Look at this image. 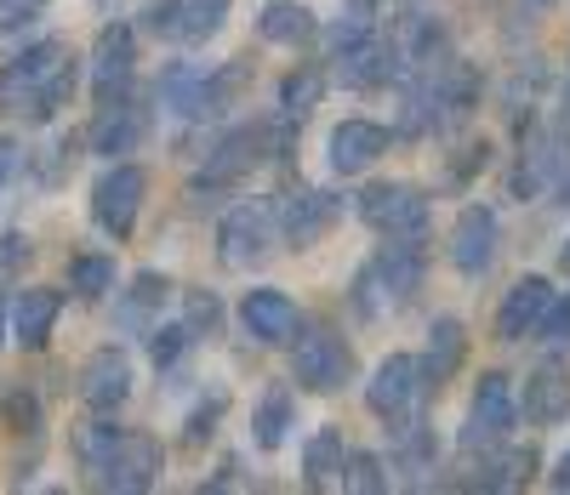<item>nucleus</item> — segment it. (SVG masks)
I'll use <instances>...</instances> for the list:
<instances>
[{"label":"nucleus","mask_w":570,"mask_h":495,"mask_svg":"<svg viewBox=\"0 0 570 495\" xmlns=\"http://www.w3.org/2000/svg\"><path fill=\"white\" fill-rule=\"evenodd\" d=\"M142 200H149V171L131 166V160H115L98 182H91V222L109 239H131Z\"/></svg>","instance_id":"obj_3"},{"label":"nucleus","mask_w":570,"mask_h":495,"mask_svg":"<svg viewBox=\"0 0 570 495\" xmlns=\"http://www.w3.org/2000/svg\"><path fill=\"white\" fill-rule=\"evenodd\" d=\"M160 467H166V451L155 433H120L115 451L104 456L98 467V489H120V495H142L160 484Z\"/></svg>","instance_id":"obj_7"},{"label":"nucleus","mask_w":570,"mask_h":495,"mask_svg":"<svg viewBox=\"0 0 570 495\" xmlns=\"http://www.w3.org/2000/svg\"><path fill=\"white\" fill-rule=\"evenodd\" d=\"M376 34V0H348V12L325 29V52H331V63H337L343 52H354L360 40H371Z\"/></svg>","instance_id":"obj_27"},{"label":"nucleus","mask_w":570,"mask_h":495,"mask_svg":"<svg viewBox=\"0 0 570 495\" xmlns=\"http://www.w3.org/2000/svg\"><path fill=\"white\" fill-rule=\"evenodd\" d=\"M46 12V0H0V34L7 29H23V23H35Z\"/></svg>","instance_id":"obj_39"},{"label":"nucleus","mask_w":570,"mask_h":495,"mask_svg":"<svg viewBox=\"0 0 570 495\" xmlns=\"http://www.w3.org/2000/svg\"><path fill=\"white\" fill-rule=\"evenodd\" d=\"M183 325L195 330V336H200V330L217 336V325H223V303H217L212 290H188V296H183Z\"/></svg>","instance_id":"obj_35"},{"label":"nucleus","mask_w":570,"mask_h":495,"mask_svg":"<svg viewBox=\"0 0 570 495\" xmlns=\"http://www.w3.org/2000/svg\"><path fill=\"white\" fill-rule=\"evenodd\" d=\"M548 303H553V285H548L542 274H525V279L502 296V308H497V341H525V336H537Z\"/></svg>","instance_id":"obj_19"},{"label":"nucleus","mask_w":570,"mask_h":495,"mask_svg":"<svg viewBox=\"0 0 570 495\" xmlns=\"http://www.w3.org/2000/svg\"><path fill=\"white\" fill-rule=\"evenodd\" d=\"M360 217L383 239H422L428 234V200L411 182H371L360 194Z\"/></svg>","instance_id":"obj_5"},{"label":"nucleus","mask_w":570,"mask_h":495,"mask_svg":"<svg viewBox=\"0 0 570 495\" xmlns=\"http://www.w3.org/2000/svg\"><path fill=\"white\" fill-rule=\"evenodd\" d=\"M115 438H120V427L98 410V422H86V427L75 433V462H80L86 473H98V467H104V456L115 451Z\"/></svg>","instance_id":"obj_31"},{"label":"nucleus","mask_w":570,"mask_h":495,"mask_svg":"<svg viewBox=\"0 0 570 495\" xmlns=\"http://www.w3.org/2000/svg\"><path fill=\"white\" fill-rule=\"evenodd\" d=\"M188 348H195V330H188V325H155V330H149V359H155V370H171Z\"/></svg>","instance_id":"obj_32"},{"label":"nucleus","mask_w":570,"mask_h":495,"mask_svg":"<svg viewBox=\"0 0 570 495\" xmlns=\"http://www.w3.org/2000/svg\"><path fill=\"white\" fill-rule=\"evenodd\" d=\"M428 393V376H422V359H411V354H389L383 365H376V376L365 382V405H371V416L376 422H405L411 410H416V399Z\"/></svg>","instance_id":"obj_8"},{"label":"nucleus","mask_w":570,"mask_h":495,"mask_svg":"<svg viewBox=\"0 0 570 495\" xmlns=\"http://www.w3.org/2000/svg\"><path fill=\"white\" fill-rule=\"evenodd\" d=\"M240 325H246L252 341H263V348H279V341L297 336V303H292L285 290H246Z\"/></svg>","instance_id":"obj_20"},{"label":"nucleus","mask_w":570,"mask_h":495,"mask_svg":"<svg viewBox=\"0 0 570 495\" xmlns=\"http://www.w3.org/2000/svg\"><path fill=\"white\" fill-rule=\"evenodd\" d=\"M75 52L63 40H35L29 52H18L0 69V115H23V120H52L69 97H75Z\"/></svg>","instance_id":"obj_1"},{"label":"nucleus","mask_w":570,"mask_h":495,"mask_svg":"<svg viewBox=\"0 0 570 495\" xmlns=\"http://www.w3.org/2000/svg\"><path fill=\"white\" fill-rule=\"evenodd\" d=\"M149 109L142 103H131V97L120 91V97H109V103L98 109V120H91V131H86V142H91V155H137L142 148V137H149Z\"/></svg>","instance_id":"obj_11"},{"label":"nucleus","mask_w":570,"mask_h":495,"mask_svg":"<svg viewBox=\"0 0 570 495\" xmlns=\"http://www.w3.org/2000/svg\"><path fill=\"white\" fill-rule=\"evenodd\" d=\"M343 489H360V495L389 489V473H383V462H376V456H365V451H354V456H348V467H343Z\"/></svg>","instance_id":"obj_36"},{"label":"nucleus","mask_w":570,"mask_h":495,"mask_svg":"<svg viewBox=\"0 0 570 495\" xmlns=\"http://www.w3.org/2000/svg\"><path fill=\"white\" fill-rule=\"evenodd\" d=\"M519 416H525L531 427H559L570 422V370L564 365H537L525 376V393H519Z\"/></svg>","instance_id":"obj_18"},{"label":"nucleus","mask_w":570,"mask_h":495,"mask_svg":"<svg viewBox=\"0 0 570 495\" xmlns=\"http://www.w3.org/2000/svg\"><path fill=\"white\" fill-rule=\"evenodd\" d=\"M553 489H570V451H564L559 467H553Z\"/></svg>","instance_id":"obj_42"},{"label":"nucleus","mask_w":570,"mask_h":495,"mask_svg":"<svg viewBox=\"0 0 570 495\" xmlns=\"http://www.w3.org/2000/svg\"><path fill=\"white\" fill-rule=\"evenodd\" d=\"M451 263L462 279H480L497 263V211L491 206H468L451 228Z\"/></svg>","instance_id":"obj_12"},{"label":"nucleus","mask_w":570,"mask_h":495,"mask_svg":"<svg viewBox=\"0 0 570 495\" xmlns=\"http://www.w3.org/2000/svg\"><path fill=\"white\" fill-rule=\"evenodd\" d=\"M252 427H257V444H263V451H279L285 433L297 427V399H292V387H268Z\"/></svg>","instance_id":"obj_26"},{"label":"nucleus","mask_w":570,"mask_h":495,"mask_svg":"<svg viewBox=\"0 0 570 495\" xmlns=\"http://www.w3.org/2000/svg\"><path fill=\"white\" fill-rule=\"evenodd\" d=\"M131 69H137V34L126 23H109L91 46V91H98V103L120 97L131 86Z\"/></svg>","instance_id":"obj_14"},{"label":"nucleus","mask_w":570,"mask_h":495,"mask_svg":"<svg viewBox=\"0 0 570 495\" xmlns=\"http://www.w3.org/2000/svg\"><path fill=\"white\" fill-rule=\"evenodd\" d=\"M531 467H537V456H531V451H508V456L485 462L480 489H513V484H525V478H531Z\"/></svg>","instance_id":"obj_33"},{"label":"nucleus","mask_w":570,"mask_h":495,"mask_svg":"<svg viewBox=\"0 0 570 495\" xmlns=\"http://www.w3.org/2000/svg\"><path fill=\"white\" fill-rule=\"evenodd\" d=\"M537 336L548 341V348H570V290H564V296H553V303H548V314H542Z\"/></svg>","instance_id":"obj_37"},{"label":"nucleus","mask_w":570,"mask_h":495,"mask_svg":"<svg viewBox=\"0 0 570 495\" xmlns=\"http://www.w3.org/2000/svg\"><path fill=\"white\" fill-rule=\"evenodd\" d=\"M274 211H279L285 245H297V251H303V245L331 234V222L343 217V200H337V194H325V188H297V194H285V200H274Z\"/></svg>","instance_id":"obj_10"},{"label":"nucleus","mask_w":570,"mask_h":495,"mask_svg":"<svg viewBox=\"0 0 570 495\" xmlns=\"http://www.w3.org/2000/svg\"><path fill=\"white\" fill-rule=\"evenodd\" d=\"M7 336H12V303L0 296V341H7Z\"/></svg>","instance_id":"obj_43"},{"label":"nucleus","mask_w":570,"mask_h":495,"mask_svg":"<svg viewBox=\"0 0 570 495\" xmlns=\"http://www.w3.org/2000/svg\"><path fill=\"white\" fill-rule=\"evenodd\" d=\"M69 290L86 296V303L109 296V290H115V257H104V251H80V257L69 263Z\"/></svg>","instance_id":"obj_28"},{"label":"nucleus","mask_w":570,"mask_h":495,"mask_svg":"<svg viewBox=\"0 0 570 495\" xmlns=\"http://www.w3.org/2000/svg\"><path fill=\"white\" fill-rule=\"evenodd\" d=\"M394 467L405 473H434V438H428V427L411 416L405 427H394Z\"/></svg>","instance_id":"obj_29"},{"label":"nucleus","mask_w":570,"mask_h":495,"mask_svg":"<svg viewBox=\"0 0 570 495\" xmlns=\"http://www.w3.org/2000/svg\"><path fill=\"white\" fill-rule=\"evenodd\" d=\"M462 354H468V330L462 319H434V330H428V354H422V376L428 387H445L456 370H462Z\"/></svg>","instance_id":"obj_23"},{"label":"nucleus","mask_w":570,"mask_h":495,"mask_svg":"<svg viewBox=\"0 0 570 495\" xmlns=\"http://www.w3.org/2000/svg\"><path fill=\"white\" fill-rule=\"evenodd\" d=\"M519 422V393L502 370H485L480 387H473V405H468V427H462V451H491L502 444Z\"/></svg>","instance_id":"obj_6"},{"label":"nucleus","mask_w":570,"mask_h":495,"mask_svg":"<svg viewBox=\"0 0 570 495\" xmlns=\"http://www.w3.org/2000/svg\"><path fill=\"white\" fill-rule=\"evenodd\" d=\"M320 97H325V75H320V69H297V75L279 80V115L303 120V115L320 103Z\"/></svg>","instance_id":"obj_30"},{"label":"nucleus","mask_w":570,"mask_h":495,"mask_svg":"<svg viewBox=\"0 0 570 495\" xmlns=\"http://www.w3.org/2000/svg\"><path fill=\"white\" fill-rule=\"evenodd\" d=\"M223 405H228V399H223V393H212V405H200L195 416H188V444H200V438H212V433H217L212 422L223 416Z\"/></svg>","instance_id":"obj_40"},{"label":"nucleus","mask_w":570,"mask_h":495,"mask_svg":"<svg viewBox=\"0 0 570 495\" xmlns=\"http://www.w3.org/2000/svg\"><path fill=\"white\" fill-rule=\"evenodd\" d=\"M416 290H422V239H389L383 251L360 268L354 308L365 319H376V314H389V308H405Z\"/></svg>","instance_id":"obj_2"},{"label":"nucleus","mask_w":570,"mask_h":495,"mask_svg":"<svg viewBox=\"0 0 570 495\" xmlns=\"http://www.w3.org/2000/svg\"><path fill=\"white\" fill-rule=\"evenodd\" d=\"M29 257H35V245L23 234H0V279H12Z\"/></svg>","instance_id":"obj_38"},{"label":"nucleus","mask_w":570,"mask_h":495,"mask_svg":"<svg viewBox=\"0 0 570 495\" xmlns=\"http://www.w3.org/2000/svg\"><path fill=\"white\" fill-rule=\"evenodd\" d=\"M383 155H389V126H376V120H343L325 142V160H331L337 177H360Z\"/></svg>","instance_id":"obj_13"},{"label":"nucleus","mask_w":570,"mask_h":495,"mask_svg":"<svg viewBox=\"0 0 570 495\" xmlns=\"http://www.w3.org/2000/svg\"><path fill=\"white\" fill-rule=\"evenodd\" d=\"M126 393H131V359L120 348H98L86 359V370H80V405L115 416L126 405Z\"/></svg>","instance_id":"obj_17"},{"label":"nucleus","mask_w":570,"mask_h":495,"mask_svg":"<svg viewBox=\"0 0 570 495\" xmlns=\"http://www.w3.org/2000/svg\"><path fill=\"white\" fill-rule=\"evenodd\" d=\"M274 239H279V211L274 200H246V206H234L217 228V257L223 268H257L268 251H274Z\"/></svg>","instance_id":"obj_4"},{"label":"nucleus","mask_w":570,"mask_h":495,"mask_svg":"<svg viewBox=\"0 0 570 495\" xmlns=\"http://www.w3.org/2000/svg\"><path fill=\"white\" fill-rule=\"evenodd\" d=\"M257 29H263V40H274V46H303V40L314 34V12L297 7V0H268L263 18H257Z\"/></svg>","instance_id":"obj_25"},{"label":"nucleus","mask_w":570,"mask_h":495,"mask_svg":"<svg viewBox=\"0 0 570 495\" xmlns=\"http://www.w3.org/2000/svg\"><path fill=\"white\" fill-rule=\"evenodd\" d=\"M292 376L308 387V393H337L348 376H354V354L337 330H308L297 341V359H292Z\"/></svg>","instance_id":"obj_9"},{"label":"nucleus","mask_w":570,"mask_h":495,"mask_svg":"<svg viewBox=\"0 0 570 495\" xmlns=\"http://www.w3.org/2000/svg\"><path fill=\"white\" fill-rule=\"evenodd\" d=\"M559 268H564V274H570V239H564V251H559Z\"/></svg>","instance_id":"obj_44"},{"label":"nucleus","mask_w":570,"mask_h":495,"mask_svg":"<svg viewBox=\"0 0 570 495\" xmlns=\"http://www.w3.org/2000/svg\"><path fill=\"white\" fill-rule=\"evenodd\" d=\"M223 12H228V0H160L149 12V29L183 46H200L223 29Z\"/></svg>","instance_id":"obj_15"},{"label":"nucleus","mask_w":570,"mask_h":495,"mask_svg":"<svg viewBox=\"0 0 570 495\" xmlns=\"http://www.w3.org/2000/svg\"><path fill=\"white\" fill-rule=\"evenodd\" d=\"M171 296V285H166V274H137L131 279V290L120 296V308H115V325L126 330V336H149L155 325H160V303Z\"/></svg>","instance_id":"obj_22"},{"label":"nucleus","mask_w":570,"mask_h":495,"mask_svg":"<svg viewBox=\"0 0 570 495\" xmlns=\"http://www.w3.org/2000/svg\"><path fill=\"white\" fill-rule=\"evenodd\" d=\"M343 467H348V444L337 427H320L308 444H303V484L308 489H331L343 484Z\"/></svg>","instance_id":"obj_24"},{"label":"nucleus","mask_w":570,"mask_h":495,"mask_svg":"<svg viewBox=\"0 0 570 495\" xmlns=\"http://www.w3.org/2000/svg\"><path fill=\"white\" fill-rule=\"evenodd\" d=\"M0 416L18 433H40V393L35 387H7L0 393Z\"/></svg>","instance_id":"obj_34"},{"label":"nucleus","mask_w":570,"mask_h":495,"mask_svg":"<svg viewBox=\"0 0 570 495\" xmlns=\"http://www.w3.org/2000/svg\"><path fill=\"white\" fill-rule=\"evenodd\" d=\"M18 166H23V148L12 142V137H0V194L12 188V177H18Z\"/></svg>","instance_id":"obj_41"},{"label":"nucleus","mask_w":570,"mask_h":495,"mask_svg":"<svg viewBox=\"0 0 570 495\" xmlns=\"http://www.w3.org/2000/svg\"><path fill=\"white\" fill-rule=\"evenodd\" d=\"M58 314H63V290H52V285L18 290L12 296V341L23 354H40L46 341H52V330H58Z\"/></svg>","instance_id":"obj_16"},{"label":"nucleus","mask_w":570,"mask_h":495,"mask_svg":"<svg viewBox=\"0 0 570 495\" xmlns=\"http://www.w3.org/2000/svg\"><path fill=\"white\" fill-rule=\"evenodd\" d=\"M400 46H389L383 34H371V40H360L354 52H343L337 63V75H343V86H354V91H371V86H389L394 80V69H400Z\"/></svg>","instance_id":"obj_21"}]
</instances>
